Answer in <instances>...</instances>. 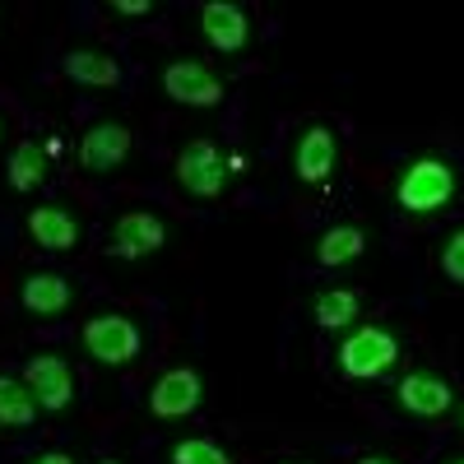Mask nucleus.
<instances>
[{"label":"nucleus","instance_id":"f257e3e1","mask_svg":"<svg viewBox=\"0 0 464 464\" xmlns=\"http://www.w3.org/2000/svg\"><path fill=\"white\" fill-rule=\"evenodd\" d=\"M450 196H455V172L446 163H437V159H422V163H413L400 177V205L413 209V214H432Z\"/></svg>","mask_w":464,"mask_h":464},{"label":"nucleus","instance_id":"f03ea898","mask_svg":"<svg viewBox=\"0 0 464 464\" xmlns=\"http://www.w3.org/2000/svg\"><path fill=\"white\" fill-rule=\"evenodd\" d=\"M177 177H181V186L190 190V196L214 200L218 190H223V181H227V159H223V153H218L209 140H196V144H186V149H181Z\"/></svg>","mask_w":464,"mask_h":464},{"label":"nucleus","instance_id":"7ed1b4c3","mask_svg":"<svg viewBox=\"0 0 464 464\" xmlns=\"http://www.w3.org/2000/svg\"><path fill=\"white\" fill-rule=\"evenodd\" d=\"M395 358H400V348H395V339L385 330H358V334H348L343 348H339V367L348 376H358V381L381 376Z\"/></svg>","mask_w":464,"mask_h":464},{"label":"nucleus","instance_id":"20e7f679","mask_svg":"<svg viewBox=\"0 0 464 464\" xmlns=\"http://www.w3.org/2000/svg\"><path fill=\"white\" fill-rule=\"evenodd\" d=\"M84 348L98 362L121 367V362H130L140 353V330L126 316H98V321L84 325Z\"/></svg>","mask_w":464,"mask_h":464},{"label":"nucleus","instance_id":"39448f33","mask_svg":"<svg viewBox=\"0 0 464 464\" xmlns=\"http://www.w3.org/2000/svg\"><path fill=\"white\" fill-rule=\"evenodd\" d=\"M163 89H168V98H177V102H186V107H214V102L223 98V84L214 80L205 65H196V61L168 65Z\"/></svg>","mask_w":464,"mask_h":464},{"label":"nucleus","instance_id":"423d86ee","mask_svg":"<svg viewBox=\"0 0 464 464\" xmlns=\"http://www.w3.org/2000/svg\"><path fill=\"white\" fill-rule=\"evenodd\" d=\"M200 400H205L200 376H196V372H186V367H177V372L159 376V385H153V400H149V404H153V413H159V418H186Z\"/></svg>","mask_w":464,"mask_h":464},{"label":"nucleus","instance_id":"0eeeda50","mask_svg":"<svg viewBox=\"0 0 464 464\" xmlns=\"http://www.w3.org/2000/svg\"><path fill=\"white\" fill-rule=\"evenodd\" d=\"M130 153V130L126 126H116V121H102L84 135L80 144V163L93 168V172H111V168H121V159Z\"/></svg>","mask_w":464,"mask_h":464},{"label":"nucleus","instance_id":"6e6552de","mask_svg":"<svg viewBox=\"0 0 464 464\" xmlns=\"http://www.w3.org/2000/svg\"><path fill=\"white\" fill-rule=\"evenodd\" d=\"M159 246H163V223L153 214H126L111 227V256H121V260H140Z\"/></svg>","mask_w":464,"mask_h":464},{"label":"nucleus","instance_id":"1a4fd4ad","mask_svg":"<svg viewBox=\"0 0 464 464\" xmlns=\"http://www.w3.org/2000/svg\"><path fill=\"white\" fill-rule=\"evenodd\" d=\"M24 385L33 391V400L47 404V409H65V404H70V391H74V385H70V367H65L61 358H52V353L28 362Z\"/></svg>","mask_w":464,"mask_h":464},{"label":"nucleus","instance_id":"9d476101","mask_svg":"<svg viewBox=\"0 0 464 464\" xmlns=\"http://www.w3.org/2000/svg\"><path fill=\"white\" fill-rule=\"evenodd\" d=\"M450 385L441 381V376H432V372H413V376H404L400 381V404L409 409V413H418V418H437V413H446L450 409Z\"/></svg>","mask_w":464,"mask_h":464},{"label":"nucleus","instance_id":"9b49d317","mask_svg":"<svg viewBox=\"0 0 464 464\" xmlns=\"http://www.w3.org/2000/svg\"><path fill=\"white\" fill-rule=\"evenodd\" d=\"M200 28L218 52H242L246 47V14L237 5H227V0H209L205 14H200Z\"/></svg>","mask_w":464,"mask_h":464},{"label":"nucleus","instance_id":"f8f14e48","mask_svg":"<svg viewBox=\"0 0 464 464\" xmlns=\"http://www.w3.org/2000/svg\"><path fill=\"white\" fill-rule=\"evenodd\" d=\"M330 168H334V135L325 126H312L297 144V177L302 181H325Z\"/></svg>","mask_w":464,"mask_h":464},{"label":"nucleus","instance_id":"ddd939ff","mask_svg":"<svg viewBox=\"0 0 464 464\" xmlns=\"http://www.w3.org/2000/svg\"><path fill=\"white\" fill-rule=\"evenodd\" d=\"M24 306L33 316H61L70 306V284L61 275H28L24 279Z\"/></svg>","mask_w":464,"mask_h":464},{"label":"nucleus","instance_id":"4468645a","mask_svg":"<svg viewBox=\"0 0 464 464\" xmlns=\"http://www.w3.org/2000/svg\"><path fill=\"white\" fill-rule=\"evenodd\" d=\"M28 232H33V242H43V246H52V251H65V246H74V237H80L74 218L61 214V209H33Z\"/></svg>","mask_w":464,"mask_h":464},{"label":"nucleus","instance_id":"2eb2a0df","mask_svg":"<svg viewBox=\"0 0 464 464\" xmlns=\"http://www.w3.org/2000/svg\"><path fill=\"white\" fill-rule=\"evenodd\" d=\"M65 74L80 80V84H93V89H111L121 70H116V61L102 56V52H70L65 56Z\"/></svg>","mask_w":464,"mask_h":464},{"label":"nucleus","instance_id":"dca6fc26","mask_svg":"<svg viewBox=\"0 0 464 464\" xmlns=\"http://www.w3.org/2000/svg\"><path fill=\"white\" fill-rule=\"evenodd\" d=\"M37 413V400L24 381L14 376H0V422H10V428H28Z\"/></svg>","mask_w":464,"mask_h":464},{"label":"nucleus","instance_id":"f3484780","mask_svg":"<svg viewBox=\"0 0 464 464\" xmlns=\"http://www.w3.org/2000/svg\"><path fill=\"white\" fill-rule=\"evenodd\" d=\"M43 177H47V153H43V144H19V149L10 153V186H14V190H33Z\"/></svg>","mask_w":464,"mask_h":464},{"label":"nucleus","instance_id":"a211bd4d","mask_svg":"<svg viewBox=\"0 0 464 464\" xmlns=\"http://www.w3.org/2000/svg\"><path fill=\"white\" fill-rule=\"evenodd\" d=\"M358 251H362V227H330L321 237V246H316L321 265H343V260H353Z\"/></svg>","mask_w":464,"mask_h":464},{"label":"nucleus","instance_id":"6ab92c4d","mask_svg":"<svg viewBox=\"0 0 464 464\" xmlns=\"http://www.w3.org/2000/svg\"><path fill=\"white\" fill-rule=\"evenodd\" d=\"M353 316H358V297L348 293V288H334V293H321L316 297V321L325 330H343Z\"/></svg>","mask_w":464,"mask_h":464},{"label":"nucleus","instance_id":"aec40b11","mask_svg":"<svg viewBox=\"0 0 464 464\" xmlns=\"http://www.w3.org/2000/svg\"><path fill=\"white\" fill-rule=\"evenodd\" d=\"M172 464H232V459H227L214 441H177Z\"/></svg>","mask_w":464,"mask_h":464},{"label":"nucleus","instance_id":"412c9836","mask_svg":"<svg viewBox=\"0 0 464 464\" xmlns=\"http://www.w3.org/2000/svg\"><path fill=\"white\" fill-rule=\"evenodd\" d=\"M441 269H446L455 284H464V227L450 232V242H446V251H441Z\"/></svg>","mask_w":464,"mask_h":464},{"label":"nucleus","instance_id":"4be33fe9","mask_svg":"<svg viewBox=\"0 0 464 464\" xmlns=\"http://www.w3.org/2000/svg\"><path fill=\"white\" fill-rule=\"evenodd\" d=\"M116 14H149V0H116Z\"/></svg>","mask_w":464,"mask_h":464},{"label":"nucleus","instance_id":"5701e85b","mask_svg":"<svg viewBox=\"0 0 464 464\" xmlns=\"http://www.w3.org/2000/svg\"><path fill=\"white\" fill-rule=\"evenodd\" d=\"M33 464H70V455H56V450H52V455H37Z\"/></svg>","mask_w":464,"mask_h":464},{"label":"nucleus","instance_id":"b1692460","mask_svg":"<svg viewBox=\"0 0 464 464\" xmlns=\"http://www.w3.org/2000/svg\"><path fill=\"white\" fill-rule=\"evenodd\" d=\"M362 464H391V459H381V455H372V459H362Z\"/></svg>","mask_w":464,"mask_h":464},{"label":"nucleus","instance_id":"393cba45","mask_svg":"<svg viewBox=\"0 0 464 464\" xmlns=\"http://www.w3.org/2000/svg\"><path fill=\"white\" fill-rule=\"evenodd\" d=\"M102 464H116V459H102Z\"/></svg>","mask_w":464,"mask_h":464},{"label":"nucleus","instance_id":"a878e982","mask_svg":"<svg viewBox=\"0 0 464 464\" xmlns=\"http://www.w3.org/2000/svg\"><path fill=\"white\" fill-rule=\"evenodd\" d=\"M459 418H464V413H459Z\"/></svg>","mask_w":464,"mask_h":464},{"label":"nucleus","instance_id":"bb28decb","mask_svg":"<svg viewBox=\"0 0 464 464\" xmlns=\"http://www.w3.org/2000/svg\"><path fill=\"white\" fill-rule=\"evenodd\" d=\"M459 464H464V459H459Z\"/></svg>","mask_w":464,"mask_h":464}]
</instances>
